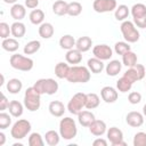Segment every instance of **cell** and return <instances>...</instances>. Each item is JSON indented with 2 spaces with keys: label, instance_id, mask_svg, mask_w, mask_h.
<instances>
[{
  "label": "cell",
  "instance_id": "1",
  "mask_svg": "<svg viewBox=\"0 0 146 146\" xmlns=\"http://www.w3.org/2000/svg\"><path fill=\"white\" fill-rule=\"evenodd\" d=\"M88 66H80V65H73L70 67L68 74L66 76V80L71 83H86L90 80L91 74Z\"/></svg>",
  "mask_w": 146,
  "mask_h": 146
},
{
  "label": "cell",
  "instance_id": "2",
  "mask_svg": "<svg viewBox=\"0 0 146 146\" xmlns=\"http://www.w3.org/2000/svg\"><path fill=\"white\" fill-rule=\"evenodd\" d=\"M41 105V94L34 88L29 87L24 94V106L30 112H35Z\"/></svg>",
  "mask_w": 146,
  "mask_h": 146
},
{
  "label": "cell",
  "instance_id": "3",
  "mask_svg": "<svg viewBox=\"0 0 146 146\" xmlns=\"http://www.w3.org/2000/svg\"><path fill=\"white\" fill-rule=\"evenodd\" d=\"M78 133V128L75 121L67 116L60 120L59 122V135L63 139L65 140H71L73 139Z\"/></svg>",
  "mask_w": 146,
  "mask_h": 146
},
{
  "label": "cell",
  "instance_id": "4",
  "mask_svg": "<svg viewBox=\"0 0 146 146\" xmlns=\"http://www.w3.org/2000/svg\"><path fill=\"white\" fill-rule=\"evenodd\" d=\"M10 66L15 70L22 71V72H29L33 68L34 62L32 58L26 57L21 54H14L10 57Z\"/></svg>",
  "mask_w": 146,
  "mask_h": 146
},
{
  "label": "cell",
  "instance_id": "5",
  "mask_svg": "<svg viewBox=\"0 0 146 146\" xmlns=\"http://www.w3.org/2000/svg\"><path fill=\"white\" fill-rule=\"evenodd\" d=\"M41 95H55L58 91V82L54 79H39L33 86Z\"/></svg>",
  "mask_w": 146,
  "mask_h": 146
},
{
  "label": "cell",
  "instance_id": "6",
  "mask_svg": "<svg viewBox=\"0 0 146 146\" xmlns=\"http://www.w3.org/2000/svg\"><path fill=\"white\" fill-rule=\"evenodd\" d=\"M31 129H32V127H31L30 121H27L25 119H21V120H17L13 124V127L10 129V135L14 139L21 140L30 133Z\"/></svg>",
  "mask_w": 146,
  "mask_h": 146
},
{
  "label": "cell",
  "instance_id": "7",
  "mask_svg": "<svg viewBox=\"0 0 146 146\" xmlns=\"http://www.w3.org/2000/svg\"><path fill=\"white\" fill-rule=\"evenodd\" d=\"M121 33L124 38V40L129 43H135L139 40V31L136 29V25L133 22L130 21H123L121 26H120Z\"/></svg>",
  "mask_w": 146,
  "mask_h": 146
},
{
  "label": "cell",
  "instance_id": "8",
  "mask_svg": "<svg viewBox=\"0 0 146 146\" xmlns=\"http://www.w3.org/2000/svg\"><path fill=\"white\" fill-rule=\"evenodd\" d=\"M86 100H87V94L84 92H78L75 94L67 104V110L71 114L78 115L83 107H86Z\"/></svg>",
  "mask_w": 146,
  "mask_h": 146
},
{
  "label": "cell",
  "instance_id": "9",
  "mask_svg": "<svg viewBox=\"0 0 146 146\" xmlns=\"http://www.w3.org/2000/svg\"><path fill=\"white\" fill-rule=\"evenodd\" d=\"M117 7L116 0H95L92 3V8L96 13H111L115 10Z\"/></svg>",
  "mask_w": 146,
  "mask_h": 146
},
{
  "label": "cell",
  "instance_id": "10",
  "mask_svg": "<svg viewBox=\"0 0 146 146\" xmlns=\"http://www.w3.org/2000/svg\"><path fill=\"white\" fill-rule=\"evenodd\" d=\"M107 139L112 144V146H125L127 143L123 140V132L116 127H111L107 131Z\"/></svg>",
  "mask_w": 146,
  "mask_h": 146
},
{
  "label": "cell",
  "instance_id": "11",
  "mask_svg": "<svg viewBox=\"0 0 146 146\" xmlns=\"http://www.w3.org/2000/svg\"><path fill=\"white\" fill-rule=\"evenodd\" d=\"M92 54L95 57L102 60H108L113 56V50L107 44H97L92 48Z\"/></svg>",
  "mask_w": 146,
  "mask_h": 146
},
{
  "label": "cell",
  "instance_id": "12",
  "mask_svg": "<svg viewBox=\"0 0 146 146\" xmlns=\"http://www.w3.org/2000/svg\"><path fill=\"white\" fill-rule=\"evenodd\" d=\"M100 96H102V99L107 103V104H112L114 102H116L117 97H119V94L116 91L115 88L111 87V86H106V87H103L102 90H100Z\"/></svg>",
  "mask_w": 146,
  "mask_h": 146
},
{
  "label": "cell",
  "instance_id": "13",
  "mask_svg": "<svg viewBox=\"0 0 146 146\" xmlns=\"http://www.w3.org/2000/svg\"><path fill=\"white\" fill-rule=\"evenodd\" d=\"M125 122L128 123V125L132 128H139L144 123V114L136 112V111L129 112L125 116Z\"/></svg>",
  "mask_w": 146,
  "mask_h": 146
},
{
  "label": "cell",
  "instance_id": "14",
  "mask_svg": "<svg viewBox=\"0 0 146 146\" xmlns=\"http://www.w3.org/2000/svg\"><path fill=\"white\" fill-rule=\"evenodd\" d=\"M106 123L103 120H95L90 125H89V131L91 135L96 136V137H100L103 136L107 130Z\"/></svg>",
  "mask_w": 146,
  "mask_h": 146
},
{
  "label": "cell",
  "instance_id": "15",
  "mask_svg": "<svg viewBox=\"0 0 146 146\" xmlns=\"http://www.w3.org/2000/svg\"><path fill=\"white\" fill-rule=\"evenodd\" d=\"M48 110H49V113L55 116V117H60L64 115L66 108L64 106V104L59 100H52L49 103V106H48Z\"/></svg>",
  "mask_w": 146,
  "mask_h": 146
},
{
  "label": "cell",
  "instance_id": "16",
  "mask_svg": "<svg viewBox=\"0 0 146 146\" xmlns=\"http://www.w3.org/2000/svg\"><path fill=\"white\" fill-rule=\"evenodd\" d=\"M95 114L90 111H81L78 114V121L82 127L89 128V125L95 121Z\"/></svg>",
  "mask_w": 146,
  "mask_h": 146
},
{
  "label": "cell",
  "instance_id": "17",
  "mask_svg": "<svg viewBox=\"0 0 146 146\" xmlns=\"http://www.w3.org/2000/svg\"><path fill=\"white\" fill-rule=\"evenodd\" d=\"M103 62H104V60H102V59H99V58H97V57L94 56L92 58H89V59H88L87 66H88V68L90 70V72H92V73H95V74H98V73H100V72L105 68Z\"/></svg>",
  "mask_w": 146,
  "mask_h": 146
},
{
  "label": "cell",
  "instance_id": "18",
  "mask_svg": "<svg viewBox=\"0 0 146 146\" xmlns=\"http://www.w3.org/2000/svg\"><path fill=\"white\" fill-rule=\"evenodd\" d=\"M122 63L117 59H113V60H110V63L106 65L105 67V71H106V74L108 76H116L121 70H122Z\"/></svg>",
  "mask_w": 146,
  "mask_h": 146
},
{
  "label": "cell",
  "instance_id": "19",
  "mask_svg": "<svg viewBox=\"0 0 146 146\" xmlns=\"http://www.w3.org/2000/svg\"><path fill=\"white\" fill-rule=\"evenodd\" d=\"M65 59L68 64H72V65L80 64L82 60V52L80 50H78L76 48L75 49L73 48L71 50H67V52L65 55Z\"/></svg>",
  "mask_w": 146,
  "mask_h": 146
},
{
  "label": "cell",
  "instance_id": "20",
  "mask_svg": "<svg viewBox=\"0 0 146 146\" xmlns=\"http://www.w3.org/2000/svg\"><path fill=\"white\" fill-rule=\"evenodd\" d=\"M10 15L15 21H22L25 15H26V9L25 6L21 5V3H15L11 6L10 8Z\"/></svg>",
  "mask_w": 146,
  "mask_h": 146
},
{
  "label": "cell",
  "instance_id": "21",
  "mask_svg": "<svg viewBox=\"0 0 146 146\" xmlns=\"http://www.w3.org/2000/svg\"><path fill=\"white\" fill-rule=\"evenodd\" d=\"M11 29V34L14 38L16 39H19V38H23L26 33V27H25V24L22 23L21 21H16L11 24L10 26Z\"/></svg>",
  "mask_w": 146,
  "mask_h": 146
},
{
  "label": "cell",
  "instance_id": "22",
  "mask_svg": "<svg viewBox=\"0 0 146 146\" xmlns=\"http://www.w3.org/2000/svg\"><path fill=\"white\" fill-rule=\"evenodd\" d=\"M55 33V29L51 23L43 22L41 25H39V35L42 39H50Z\"/></svg>",
  "mask_w": 146,
  "mask_h": 146
},
{
  "label": "cell",
  "instance_id": "23",
  "mask_svg": "<svg viewBox=\"0 0 146 146\" xmlns=\"http://www.w3.org/2000/svg\"><path fill=\"white\" fill-rule=\"evenodd\" d=\"M91 46H92V40H91V38L87 36V35L80 36L75 42V48L78 50H80L81 52H86V51L90 50Z\"/></svg>",
  "mask_w": 146,
  "mask_h": 146
},
{
  "label": "cell",
  "instance_id": "24",
  "mask_svg": "<svg viewBox=\"0 0 146 146\" xmlns=\"http://www.w3.org/2000/svg\"><path fill=\"white\" fill-rule=\"evenodd\" d=\"M1 47L3 50H6L8 52H15L19 48V42L16 40V38H7V39L2 40Z\"/></svg>",
  "mask_w": 146,
  "mask_h": 146
},
{
  "label": "cell",
  "instance_id": "25",
  "mask_svg": "<svg viewBox=\"0 0 146 146\" xmlns=\"http://www.w3.org/2000/svg\"><path fill=\"white\" fill-rule=\"evenodd\" d=\"M8 110H9V113L11 116L19 117V116H22V114L24 112V106L18 100H11V102H9Z\"/></svg>",
  "mask_w": 146,
  "mask_h": 146
},
{
  "label": "cell",
  "instance_id": "26",
  "mask_svg": "<svg viewBox=\"0 0 146 146\" xmlns=\"http://www.w3.org/2000/svg\"><path fill=\"white\" fill-rule=\"evenodd\" d=\"M75 42H76V40L71 34H65L59 39V46L62 49H65V50L73 49L75 47Z\"/></svg>",
  "mask_w": 146,
  "mask_h": 146
},
{
  "label": "cell",
  "instance_id": "27",
  "mask_svg": "<svg viewBox=\"0 0 146 146\" xmlns=\"http://www.w3.org/2000/svg\"><path fill=\"white\" fill-rule=\"evenodd\" d=\"M67 6L68 3L64 0H57L52 5V11L57 16H64L67 15Z\"/></svg>",
  "mask_w": 146,
  "mask_h": 146
},
{
  "label": "cell",
  "instance_id": "28",
  "mask_svg": "<svg viewBox=\"0 0 146 146\" xmlns=\"http://www.w3.org/2000/svg\"><path fill=\"white\" fill-rule=\"evenodd\" d=\"M70 71V65L64 62H59L55 66V75L58 79H66Z\"/></svg>",
  "mask_w": 146,
  "mask_h": 146
},
{
  "label": "cell",
  "instance_id": "29",
  "mask_svg": "<svg viewBox=\"0 0 146 146\" xmlns=\"http://www.w3.org/2000/svg\"><path fill=\"white\" fill-rule=\"evenodd\" d=\"M6 88H7V90H8L10 94L16 95V94H18V92L22 90V88H23V83H22V81H21L19 79L14 78V79L8 80Z\"/></svg>",
  "mask_w": 146,
  "mask_h": 146
},
{
  "label": "cell",
  "instance_id": "30",
  "mask_svg": "<svg viewBox=\"0 0 146 146\" xmlns=\"http://www.w3.org/2000/svg\"><path fill=\"white\" fill-rule=\"evenodd\" d=\"M129 14H130V10H129L128 6H125V5H120L114 10V17H115V19L116 21H121V22L125 21L128 18Z\"/></svg>",
  "mask_w": 146,
  "mask_h": 146
},
{
  "label": "cell",
  "instance_id": "31",
  "mask_svg": "<svg viewBox=\"0 0 146 146\" xmlns=\"http://www.w3.org/2000/svg\"><path fill=\"white\" fill-rule=\"evenodd\" d=\"M30 22L34 25H41L43 23V19H44V13L41 10V9H33L31 13H30Z\"/></svg>",
  "mask_w": 146,
  "mask_h": 146
},
{
  "label": "cell",
  "instance_id": "32",
  "mask_svg": "<svg viewBox=\"0 0 146 146\" xmlns=\"http://www.w3.org/2000/svg\"><path fill=\"white\" fill-rule=\"evenodd\" d=\"M132 82L127 78V76H122V78H120L117 81H116V89L120 91V92H128V91H130V89H131V87H132Z\"/></svg>",
  "mask_w": 146,
  "mask_h": 146
},
{
  "label": "cell",
  "instance_id": "33",
  "mask_svg": "<svg viewBox=\"0 0 146 146\" xmlns=\"http://www.w3.org/2000/svg\"><path fill=\"white\" fill-rule=\"evenodd\" d=\"M44 140L49 146H56V145L59 144L60 135L55 130H49L44 135Z\"/></svg>",
  "mask_w": 146,
  "mask_h": 146
},
{
  "label": "cell",
  "instance_id": "34",
  "mask_svg": "<svg viewBox=\"0 0 146 146\" xmlns=\"http://www.w3.org/2000/svg\"><path fill=\"white\" fill-rule=\"evenodd\" d=\"M122 64L124 66H127V67L135 66L137 64V55L131 50L127 51L125 54L122 55Z\"/></svg>",
  "mask_w": 146,
  "mask_h": 146
},
{
  "label": "cell",
  "instance_id": "35",
  "mask_svg": "<svg viewBox=\"0 0 146 146\" xmlns=\"http://www.w3.org/2000/svg\"><path fill=\"white\" fill-rule=\"evenodd\" d=\"M99 103H100V99H99V96L95 92H90V94H87V100H86V108L88 110H94V108H97L99 106Z\"/></svg>",
  "mask_w": 146,
  "mask_h": 146
},
{
  "label": "cell",
  "instance_id": "36",
  "mask_svg": "<svg viewBox=\"0 0 146 146\" xmlns=\"http://www.w3.org/2000/svg\"><path fill=\"white\" fill-rule=\"evenodd\" d=\"M40 48H41L40 41H39V40H32V41L27 42V43L24 46L23 51H24L25 55H33V54H35Z\"/></svg>",
  "mask_w": 146,
  "mask_h": 146
},
{
  "label": "cell",
  "instance_id": "37",
  "mask_svg": "<svg viewBox=\"0 0 146 146\" xmlns=\"http://www.w3.org/2000/svg\"><path fill=\"white\" fill-rule=\"evenodd\" d=\"M131 15L133 18H140L146 16V6L144 3H136L131 7Z\"/></svg>",
  "mask_w": 146,
  "mask_h": 146
},
{
  "label": "cell",
  "instance_id": "38",
  "mask_svg": "<svg viewBox=\"0 0 146 146\" xmlns=\"http://www.w3.org/2000/svg\"><path fill=\"white\" fill-rule=\"evenodd\" d=\"M82 13V5L78 1H73V2H70L68 6H67V15L70 16H79L80 14Z\"/></svg>",
  "mask_w": 146,
  "mask_h": 146
},
{
  "label": "cell",
  "instance_id": "39",
  "mask_svg": "<svg viewBox=\"0 0 146 146\" xmlns=\"http://www.w3.org/2000/svg\"><path fill=\"white\" fill-rule=\"evenodd\" d=\"M29 145L30 146H43L44 141L42 136L39 132H32L29 136Z\"/></svg>",
  "mask_w": 146,
  "mask_h": 146
},
{
  "label": "cell",
  "instance_id": "40",
  "mask_svg": "<svg viewBox=\"0 0 146 146\" xmlns=\"http://www.w3.org/2000/svg\"><path fill=\"white\" fill-rule=\"evenodd\" d=\"M131 50L130 46H129V42H124V41H119L114 44V51L117 54V55H123L125 54L127 51Z\"/></svg>",
  "mask_w": 146,
  "mask_h": 146
},
{
  "label": "cell",
  "instance_id": "41",
  "mask_svg": "<svg viewBox=\"0 0 146 146\" xmlns=\"http://www.w3.org/2000/svg\"><path fill=\"white\" fill-rule=\"evenodd\" d=\"M133 146H146V132L139 131L133 136Z\"/></svg>",
  "mask_w": 146,
  "mask_h": 146
},
{
  "label": "cell",
  "instance_id": "42",
  "mask_svg": "<svg viewBox=\"0 0 146 146\" xmlns=\"http://www.w3.org/2000/svg\"><path fill=\"white\" fill-rule=\"evenodd\" d=\"M10 114V113H9ZM3 111L0 113V129H6L11 124V116Z\"/></svg>",
  "mask_w": 146,
  "mask_h": 146
},
{
  "label": "cell",
  "instance_id": "43",
  "mask_svg": "<svg viewBox=\"0 0 146 146\" xmlns=\"http://www.w3.org/2000/svg\"><path fill=\"white\" fill-rule=\"evenodd\" d=\"M124 76H127L132 83H135L136 81H139L140 79H139V75H138V73H137V70H136V67L135 66H132V67H129L125 72H124V74H123Z\"/></svg>",
  "mask_w": 146,
  "mask_h": 146
},
{
  "label": "cell",
  "instance_id": "44",
  "mask_svg": "<svg viewBox=\"0 0 146 146\" xmlns=\"http://www.w3.org/2000/svg\"><path fill=\"white\" fill-rule=\"evenodd\" d=\"M9 34H11V29L9 27V25L5 22H1L0 23V36L1 39H7L9 38Z\"/></svg>",
  "mask_w": 146,
  "mask_h": 146
},
{
  "label": "cell",
  "instance_id": "45",
  "mask_svg": "<svg viewBox=\"0 0 146 146\" xmlns=\"http://www.w3.org/2000/svg\"><path fill=\"white\" fill-rule=\"evenodd\" d=\"M128 100H129V103L132 104V105L139 104V103L141 102V94H139L138 91H132V92L129 94Z\"/></svg>",
  "mask_w": 146,
  "mask_h": 146
},
{
  "label": "cell",
  "instance_id": "46",
  "mask_svg": "<svg viewBox=\"0 0 146 146\" xmlns=\"http://www.w3.org/2000/svg\"><path fill=\"white\" fill-rule=\"evenodd\" d=\"M133 23L137 27L146 29V16L140 17V18H133Z\"/></svg>",
  "mask_w": 146,
  "mask_h": 146
},
{
  "label": "cell",
  "instance_id": "47",
  "mask_svg": "<svg viewBox=\"0 0 146 146\" xmlns=\"http://www.w3.org/2000/svg\"><path fill=\"white\" fill-rule=\"evenodd\" d=\"M1 103H0V111L2 112V111H5L6 108H8V105H9V102H8V99H7V97L2 94L1 95V100H0Z\"/></svg>",
  "mask_w": 146,
  "mask_h": 146
},
{
  "label": "cell",
  "instance_id": "48",
  "mask_svg": "<svg viewBox=\"0 0 146 146\" xmlns=\"http://www.w3.org/2000/svg\"><path fill=\"white\" fill-rule=\"evenodd\" d=\"M39 6V0H25V7L30 9H34Z\"/></svg>",
  "mask_w": 146,
  "mask_h": 146
},
{
  "label": "cell",
  "instance_id": "49",
  "mask_svg": "<svg viewBox=\"0 0 146 146\" xmlns=\"http://www.w3.org/2000/svg\"><path fill=\"white\" fill-rule=\"evenodd\" d=\"M92 145L94 146H107V140L103 139V138H97V139L94 140Z\"/></svg>",
  "mask_w": 146,
  "mask_h": 146
},
{
  "label": "cell",
  "instance_id": "50",
  "mask_svg": "<svg viewBox=\"0 0 146 146\" xmlns=\"http://www.w3.org/2000/svg\"><path fill=\"white\" fill-rule=\"evenodd\" d=\"M6 141V135L3 132H0V146H2Z\"/></svg>",
  "mask_w": 146,
  "mask_h": 146
},
{
  "label": "cell",
  "instance_id": "51",
  "mask_svg": "<svg viewBox=\"0 0 146 146\" xmlns=\"http://www.w3.org/2000/svg\"><path fill=\"white\" fill-rule=\"evenodd\" d=\"M17 1L18 0H3V2L8 3V5H15V3H17Z\"/></svg>",
  "mask_w": 146,
  "mask_h": 146
},
{
  "label": "cell",
  "instance_id": "52",
  "mask_svg": "<svg viewBox=\"0 0 146 146\" xmlns=\"http://www.w3.org/2000/svg\"><path fill=\"white\" fill-rule=\"evenodd\" d=\"M143 114L146 116V104L144 105V107H143Z\"/></svg>",
  "mask_w": 146,
  "mask_h": 146
},
{
  "label": "cell",
  "instance_id": "53",
  "mask_svg": "<svg viewBox=\"0 0 146 146\" xmlns=\"http://www.w3.org/2000/svg\"><path fill=\"white\" fill-rule=\"evenodd\" d=\"M3 82H5V76H3V75H1V82H0V86H2V84H3Z\"/></svg>",
  "mask_w": 146,
  "mask_h": 146
},
{
  "label": "cell",
  "instance_id": "54",
  "mask_svg": "<svg viewBox=\"0 0 146 146\" xmlns=\"http://www.w3.org/2000/svg\"><path fill=\"white\" fill-rule=\"evenodd\" d=\"M145 84H146V82H145Z\"/></svg>",
  "mask_w": 146,
  "mask_h": 146
}]
</instances>
